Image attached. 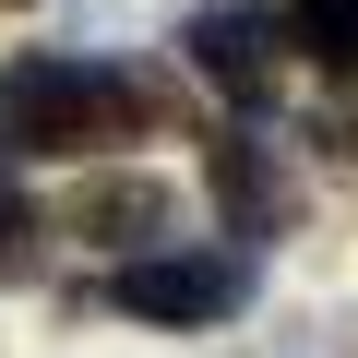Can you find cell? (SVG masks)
Wrapping results in <instances>:
<instances>
[{
    "instance_id": "cell-5",
    "label": "cell",
    "mask_w": 358,
    "mask_h": 358,
    "mask_svg": "<svg viewBox=\"0 0 358 358\" xmlns=\"http://www.w3.org/2000/svg\"><path fill=\"white\" fill-rule=\"evenodd\" d=\"M167 227V179H84L72 192V239H155Z\"/></svg>"
},
{
    "instance_id": "cell-4",
    "label": "cell",
    "mask_w": 358,
    "mask_h": 358,
    "mask_svg": "<svg viewBox=\"0 0 358 358\" xmlns=\"http://www.w3.org/2000/svg\"><path fill=\"white\" fill-rule=\"evenodd\" d=\"M203 179H215V203H227L239 239H287V227H299V167H287L251 120L203 131Z\"/></svg>"
},
{
    "instance_id": "cell-7",
    "label": "cell",
    "mask_w": 358,
    "mask_h": 358,
    "mask_svg": "<svg viewBox=\"0 0 358 358\" xmlns=\"http://www.w3.org/2000/svg\"><path fill=\"white\" fill-rule=\"evenodd\" d=\"M13 275H36V203L0 179V287H13Z\"/></svg>"
},
{
    "instance_id": "cell-1",
    "label": "cell",
    "mask_w": 358,
    "mask_h": 358,
    "mask_svg": "<svg viewBox=\"0 0 358 358\" xmlns=\"http://www.w3.org/2000/svg\"><path fill=\"white\" fill-rule=\"evenodd\" d=\"M143 120H155V84L143 72L72 60V48L0 60V143H13V155H84V143H120Z\"/></svg>"
},
{
    "instance_id": "cell-2",
    "label": "cell",
    "mask_w": 358,
    "mask_h": 358,
    "mask_svg": "<svg viewBox=\"0 0 358 358\" xmlns=\"http://www.w3.org/2000/svg\"><path fill=\"white\" fill-rule=\"evenodd\" d=\"M108 299L131 322H167V334H203V322H239L251 310V263L239 251H143L108 275Z\"/></svg>"
},
{
    "instance_id": "cell-3",
    "label": "cell",
    "mask_w": 358,
    "mask_h": 358,
    "mask_svg": "<svg viewBox=\"0 0 358 358\" xmlns=\"http://www.w3.org/2000/svg\"><path fill=\"white\" fill-rule=\"evenodd\" d=\"M179 60H192L227 108H263V96H275L287 36H275V13H263V0H203V13L179 24Z\"/></svg>"
},
{
    "instance_id": "cell-6",
    "label": "cell",
    "mask_w": 358,
    "mask_h": 358,
    "mask_svg": "<svg viewBox=\"0 0 358 358\" xmlns=\"http://www.w3.org/2000/svg\"><path fill=\"white\" fill-rule=\"evenodd\" d=\"M310 72H358V0H287V24H275Z\"/></svg>"
}]
</instances>
